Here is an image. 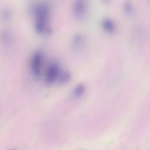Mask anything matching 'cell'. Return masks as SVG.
<instances>
[{"label":"cell","mask_w":150,"mask_h":150,"mask_svg":"<svg viewBox=\"0 0 150 150\" xmlns=\"http://www.w3.org/2000/svg\"><path fill=\"white\" fill-rule=\"evenodd\" d=\"M101 27L107 33H113L115 30V24L113 20L109 18H103L101 22Z\"/></svg>","instance_id":"cell-5"},{"label":"cell","mask_w":150,"mask_h":150,"mask_svg":"<svg viewBox=\"0 0 150 150\" xmlns=\"http://www.w3.org/2000/svg\"><path fill=\"white\" fill-rule=\"evenodd\" d=\"M30 11L34 19V29L41 35H46L51 33L49 25L50 15V6L43 2L33 3L30 7Z\"/></svg>","instance_id":"cell-1"},{"label":"cell","mask_w":150,"mask_h":150,"mask_svg":"<svg viewBox=\"0 0 150 150\" xmlns=\"http://www.w3.org/2000/svg\"><path fill=\"white\" fill-rule=\"evenodd\" d=\"M12 150H15V149H12Z\"/></svg>","instance_id":"cell-10"},{"label":"cell","mask_w":150,"mask_h":150,"mask_svg":"<svg viewBox=\"0 0 150 150\" xmlns=\"http://www.w3.org/2000/svg\"><path fill=\"white\" fill-rule=\"evenodd\" d=\"M84 42L83 36L81 33H76L73 37L72 45L76 49H80L83 47Z\"/></svg>","instance_id":"cell-6"},{"label":"cell","mask_w":150,"mask_h":150,"mask_svg":"<svg viewBox=\"0 0 150 150\" xmlns=\"http://www.w3.org/2000/svg\"><path fill=\"white\" fill-rule=\"evenodd\" d=\"M62 70L60 66L57 62H51L45 71V81L47 84H52L58 81Z\"/></svg>","instance_id":"cell-2"},{"label":"cell","mask_w":150,"mask_h":150,"mask_svg":"<svg viewBox=\"0 0 150 150\" xmlns=\"http://www.w3.org/2000/svg\"><path fill=\"white\" fill-rule=\"evenodd\" d=\"M87 4L84 1H76L72 7L73 14L77 20H83L87 13Z\"/></svg>","instance_id":"cell-4"},{"label":"cell","mask_w":150,"mask_h":150,"mask_svg":"<svg viewBox=\"0 0 150 150\" xmlns=\"http://www.w3.org/2000/svg\"><path fill=\"white\" fill-rule=\"evenodd\" d=\"M43 61V54L40 50L35 52L30 60V69L32 74L35 77H39L42 72Z\"/></svg>","instance_id":"cell-3"},{"label":"cell","mask_w":150,"mask_h":150,"mask_svg":"<svg viewBox=\"0 0 150 150\" xmlns=\"http://www.w3.org/2000/svg\"><path fill=\"white\" fill-rule=\"evenodd\" d=\"M71 79V74L69 71L66 70H62L60 76L59 77L58 82L60 84H65L70 81Z\"/></svg>","instance_id":"cell-8"},{"label":"cell","mask_w":150,"mask_h":150,"mask_svg":"<svg viewBox=\"0 0 150 150\" xmlns=\"http://www.w3.org/2000/svg\"><path fill=\"white\" fill-rule=\"evenodd\" d=\"M85 91V86L82 84H79L74 87L72 91V95L74 98H80L84 94Z\"/></svg>","instance_id":"cell-7"},{"label":"cell","mask_w":150,"mask_h":150,"mask_svg":"<svg viewBox=\"0 0 150 150\" xmlns=\"http://www.w3.org/2000/svg\"><path fill=\"white\" fill-rule=\"evenodd\" d=\"M124 12L127 15H130L133 12V6L131 2L126 1L123 6Z\"/></svg>","instance_id":"cell-9"}]
</instances>
